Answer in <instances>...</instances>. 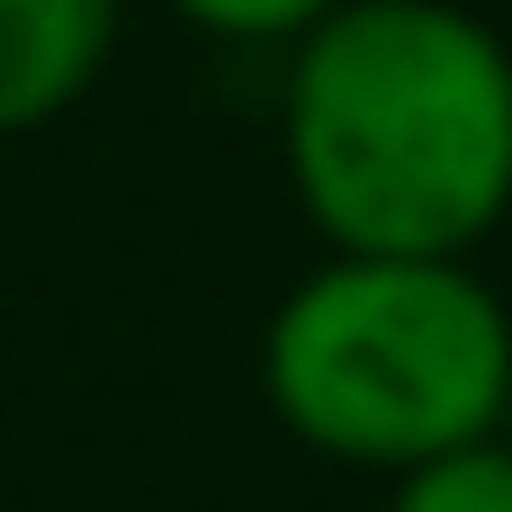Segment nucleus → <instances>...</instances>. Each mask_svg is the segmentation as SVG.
Here are the masks:
<instances>
[{"label":"nucleus","mask_w":512,"mask_h":512,"mask_svg":"<svg viewBox=\"0 0 512 512\" xmlns=\"http://www.w3.org/2000/svg\"><path fill=\"white\" fill-rule=\"evenodd\" d=\"M126 0H0V135H36L81 108L117 54Z\"/></svg>","instance_id":"7ed1b4c3"},{"label":"nucleus","mask_w":512,"mask_h":512,"mask_svg":"<svg viewBox=\"0 0 512 512\" xmlns=\"http://www.w3.org/2000/svg\"><path fill=\"white\" fill-rule=\"evenodd\" d=\"M495 432H504V441H512V378H504V423H495Z\"/></svg>","instance_id":"423d86ee"},{"label":"nucleus","mask_w":512,"mask_h":512,"mask_svg":"<svg viewBox=\"0 0 512 512\" xmlns=\"http://www.w3.org/2000/svg\"><path fill=\"white\" fill-rule=\"evenodd\" d=\"M180 27H198V36H216V45H297L324 9H342V0H162Z\"/></svg>","instance_id":"39448f33"},{"label":"nucleus","mask_w":512,"mask_h":512,"mask_svg":"<svg viewBox=\"0 0 512 512\" xmlns=\"http://www.w3.org/2000/svg\"><path fill=\"white\" fill-rule=\"evenodd\" d=\"M512 306L477 261L324 252L261 324V405L333 468L405 477L504 423Z\"/></svg>","instance_id":"f03ea898"},{"label":"nucleus","mask_w":512,"mask_h":512,"mask_svg":"<svg viewBox=\"0 0 512 512\" xmlns=\"http://www.w3.org/2000/svg\"><path fill=\"white\" fill-rule=\"evenodd\" d=\"M387 512H512V441L486 432L468 450H441V459L387 477Z\"/></svg>","instance_id":"20e7f679"},{"label":"nucleus","mask_w":512,"mask_h":512,"mask_svg":"<svg viewBox=\"0 0 512 512\" xmlns=\"http://www.w3.org/2000/svg\"><path fill=\"white\" fill-rule=\"evenodd\" d=\"M279 162L324 252L477 261L512 216V45L468 0H342L279 72Z\"/></svg>","instance_id":"f257e3e1"}]
</instances>
